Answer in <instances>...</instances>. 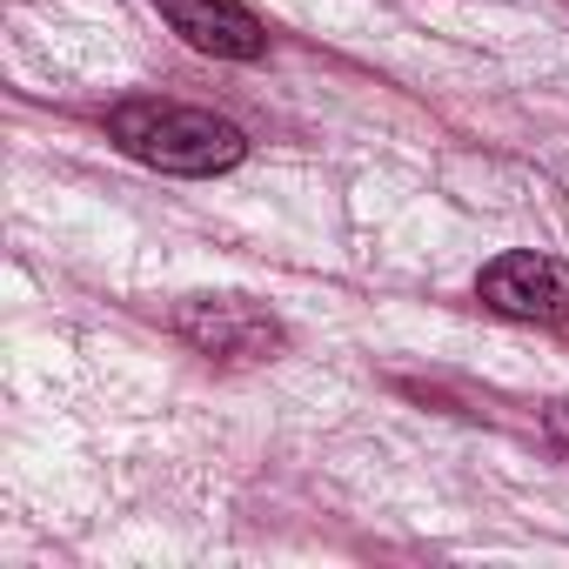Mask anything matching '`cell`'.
Returning a JSON list of instances; mask_svg holds the SVG:
<instances>
[{
  "label": "cell",
  "mask_w": 569,
  "mask_h": 569,
  "mask_svg": "<svg viewBox=\"0 0 569 569\" xmlns=\"http://www.w3.org/2000/svg\"><path fill=\"white\" fill-rule=\"evenodd\" d=\"M108 141L128 161H141L154 174H188V181L228 174L248 154V134L228 114H208V108H188V101H154V94L108 108Z\"/></svg>",
  "instance_id": "cell-1"
},
{
  "label": "cell",
  "mask_w": 569,
  "mask_h": 569,
  "mask_svg": "<svg viewBox=\"0 0 569 569\" xmlns=\"http://www.w3.org/2000/svg\"><path fill=\"white\" fill-rule=\"evenodd\" d=\"M168 329L194 349V356H214V362H268L289 329L281 316L254 296H181L168 309Z\"/></svg>",
  "instance_id": "cell-2"
},
{
  "label": "cell",
  "mask_w": 569,
  "mask_h": 569,
  "mask_svg": "<svg viewBox=\"0 0 569 569\" xmlns=\"http://www.w3.org/2000/svg\"><path fill=\"white\" fill-rule=\"evenodd\" d=\"M482 309H496L502 322H536V329H562L569 322V261L542 254V248H509L476 274Z\"/></svg>",
  "instance_id": "cell-3"
},
{
  "label": "cell",
  "mask_w": 569,
  "mask_h": 569,
  "mask_svg": "<svg viewBox=\"0 0 569 569\" xmlns=\"http://www.w3.org/2000/svg\"><path fill=\"white\" fill-rule=\"evenodd\" d=\"M154 8L188 48H201L214 61H261L268 54V28L241 8V0H154Z\"/></svg>",
  "instance_id": "cell-4"
},
{
  "label": "cell",
  "mask_w": 569,
  "mask_h": 569,
  "mask_svg": "<svg viewBox=\"0 0 569 569\" xmlns=\"http://www.w3.org/2000/svg\"><path fill=\"white\" fill-rule=\"evenodd\" d=\"M542 436H549V442L569 456V396H556V402L542 409Z\"/></svg>",
  "instance_id": "cell-5"
}]
</instances>
